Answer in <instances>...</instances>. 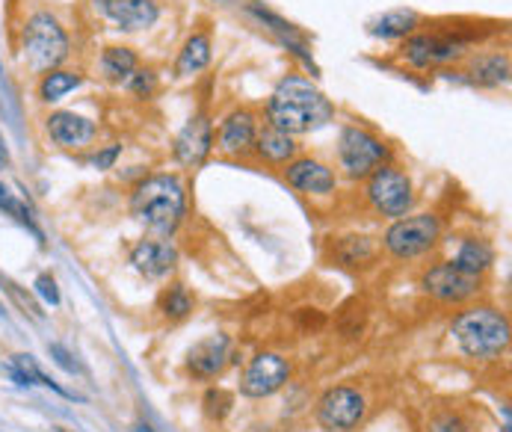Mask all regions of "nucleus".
I'll list each match as a JSON object with an SVG mask.
<instances>
[{
	"label": "nucleus",
	"mask_w": 512,
	"mask_h": 432,
	"mask_svg": "<svg viewBox=\"0 0 512 432\" xmlns=\"http://www.w3.org/2000/svg\"><path fill=\"white\" fill-rule=\"evenodd\" d=\"M249 12H252V15L264 24V27H270L272 33L279 36L282 39V45H288L291 51L296 54V57H302L305 63H312V54H308V47H305V42H302V36H300V30L293 27L291 21H284V18H279L276 12H270V9H264V6H258V4H249Z\"/></svg>",
	"instance_id": "19"
},
{
	"label": "nucleus",
	"mask_w": 512,
	"mask_h": 432,
	"mask_svg": "<svg viewBox=\"0 0 512 432\" xmlns=\"http://www.w3.org/2000/svg\"><path fill=\"white\" fill-rule=\"evenodd\" d=\"M12 376H15L18 386H45V388H54L56 394H66L51 376L42 374L39 365L33 362V355H12Z\"/></svg>",
	"instance_id": "27"
},
{
	"label": "nucleus",
	"mask_w": 512,
	"mask_h": 432,
	"mask_svg": "<svg viewBox=\"0 0 512 432\" xmlns=\"http://www.w3.org/2000/svg\"><path fill=\"white\" fill-rule=\"evenodd\" d=\"M130 263L146 279H163V275H169L175 270L178 252L169 243H160V240H142L130 252Z\"/></svg>",
	"instance_id": "15"
},
{
	"label": "nucleus",
	"mask_w": 512,
	"mask_h": 432,
	"mask_svg": "<svg viewBox=\"0 0 512 432\" xmlns=\"http://www.w3.org/2000/svg\"><path fill=\"white\" fill-rule=\"evenodd\" d=\"M258 137V122L249 110H234L225 122L220 125L217 134V149L222 154H246L249 149H255Z\"/></svg>",
	"instance_id": "16"
},
{
	"label": "nucleus",
	"mask_w": 512,
	"mask_h": 432,
	"mask_svg": "<svg viewBox=\"0 0 512 432\" xmlns=\"http://www.w3.org/2000/svg\"><path fill=\"white\" fill-rule=\"evenodd\" d=\"M450 332L456 334L462 353L471 358H495L509 344V323L504 314H497L492 308L462 311L454 320V326H450Z\"/></svg>",
	"instance_id": "3"
},
{
	"label": "nucleus",
	"mask_w": 512,
	"mask_h": 432,
	"mask_svg": "<svg viewBox=\"0 0 512 432\" xmlns=\"http://www.w3.org/2000/svg\"><path fill=\"white\" fill-rule=\"evenodd\" d=\"M391 158V149L383 139L364 128H343L338 139V160L341 170L350 178H371L379 166H385Z\"/></svg>",
	"instance_id": "5"
},
{
	"label": "nucleus",
	"mask_w": 512,
	"mask_h": 432,
	"mask_svg": "<svg viewBox=\"0 0 512 432\" xmlns=\"http://www.w3.org/2000/svg\"><path fill=\"white\" fill-rule=\"evenodd\" d=\"M47 353H51V355H54V362H56L59 367H63V370H68V374H75V370H77V365L71 362V355L66 353V346L51 344V346H47Z\"/></svg>",
	"instance_id": "33"
},
{
	"label": "nucleus",
	"mask_w": 512,
	"mask_h": 432,
	"mask_svg": "<svg viewBox=\"0 0 512 432\" xmlns=\"http://www.w3.org/2000/svg\"><path fill=\"white\" fill-rule=\"evenodd\" d=\"M210 63V39L205 33H193L189 39L184 42L181 54H178V63H175V75L178 77H193L199 75L201 68Z\"/></svg>",
	"instance_id": "20"
},
{
	"label": "nucleus",
	"mask_w": 512,
	"mask_h": 432,
	"mask_svg": "<svg viewBox=\"0 0 512 432\" xmlns=\"http://www.w3.org/2000/svg\"><path fill=\"white\" fill-rule=\"evenodd\" d=\"M424 291L442 299V303H462V299H471L480 291V279L471 273H462L454 263H438L424 275Z\"/></svg>",
	"instance_id": "11"
},
{
	"label": "nucleus",
	"mask_w": 512,
	"mask_h": 432,
	"mask_svg": "<svg viewBox=\"0 0 512 432\" xmlns=\"http://www.w3.org/2000/svg\"><path fill=\"white\" fill-rule=\"evenodd\" d=\"M56 432H66V429H56Z\"/></svg>",
	"instance_id": "36"
},
{
	"label": "nucleus",
	"mask_w": 512,
	"mask_h": 432,
	"mask_svg": "<svg viewBox=\"0 0 512 432\" xmlns=\"http://www.w3.org/2000/svg\"><path fill=\"white\" fill-rule=\"evenodd\" d=\"M255 149H258L261 158L270 160V163H288L293 154H296V142H293L291 134H284V130L270 125L264 130H258Z\"/></svg>",
	"instance_id": "22"
},
{
	"label": "nucleus",
	"mask_w": 512,
	"mask_h": 432,
	"mask_svg": "<svg viewBox=\"0 0 512 432\" xmlns=\"http://www.w3.org/2000/svg\"><path fill=\"white\" fill-rule=\"evenodd\" d=\"M137 220L158 234H172L184 216V187L175 175H151L130 196Z\"/></svg>",
	"instance_id": "2"
},
{
	"label": "nucleus",
	"mask_w": 512,
	"mask_h": 432,
	"mask_svg": "<svg viewBox=\"0 0 512 432\" xmlns=\"http://www.w3.org/2000/svg\"><path fill=\"white\" fill-rule=\"evenodd\" d=\"M139 68L137 54L130 47H107L101 57V71L107 80L113 83H128V77Z\"/></svg>",
	"instance_id": "25"
},
{
	"label": "nucleus",
	"mask_w": 512,
	"mask_h": 432,
	"mask_svg": "<svg viewBox=\"0 0 512 432\" xmlns=\"http://www.w3.org/2000/svg\"><path fill=\"white\" fill-rule=\"evenodd\" d=\"M438 234H442V225H438L433 213L406 216V220H397L385 231V249L394 258L409 261V258L424 255V252H430L435 246Z\"/></svg>",
	"instance_id": "6"
},
{
	"label": "nucleus",
	"mask_w": 512,
	"mask_h": 432,
	"mask_svg": "<svg viewBox=\"0 0 512 432\" xmlns=\"http://www.w3.org/2000/svg\"><path fill=\"white\" fill-rule=\"evenodd\" d=\"M284 178H288V184L293 190H300V193H308V196H329L332 190H335V172L312 158L291 160L288 170H284Z\"/></svg>",
	"instance_id": "14"
},
{
	"label": "nucleus",
	"mask_w": 512,
	"mask_h": 432,
	"mask_svg": "<svg viewBox=\"0 0 512 432\" xmlns=\"http://www.w3.org/2000/svg\"><path fill=\"white\" fill-rule=\"evenodd\" d=\"M6 163H9V149H6L4 134H0V166H6Z\"/></svg>",
	"instance_id": "35"
},
{
	"label": "nucleus",
	"mask_w": 512,
	"mask_h": 432,
	"mask_svg": "<svg viewBox=\"0 0 512 432\" xmlns=\"http://www.w3.org/2000/svg\"><path fill=\"white\" fill-rule=\"evenodd\" d=\"M95 6L122 30H146L160 15L154 0H95Z\"/></svg>",
	"instance_id": "13"
},
{
	"label": "nucleus",
	"mask_w": 512,
	"mask_h": 432,
	"mask_svg": "<svg viewBox=\"0 0 512 432\" xmlns=\"http://www.w3.org/2000/svg\"><path fill=\"white\" fill-rule=\"evenodd\" d=\"M193 303H189V296L184 293V287H172L169 293L163 296V314L166 317H187Z\"/></svg>",
	"instance_id": "29"
},
{
	"label": "nucleus",
	"mask_w": 512,
	"mask_h": 432,
	"mask_svg": "<svg viewBox=\"0 0 512 432\" xmlns=\"http://www.w3.org/2000/svg\"><path fill=\"white\" fill-rule=\"evenodd\" d=\"M213 146V128L205 116H196L175 139V158L184 166H199Z\"/></svg>",
	"instance_id": "18"
},
{
	"label": "nucleus",
	"mask_w": 512,
	"mask_h": 432,
	"mask_svg": "<svg viewBox=\"0 0 512 432\" xmlns=\"http://www.w3.org/2000/svg\"><path fill=\"white\" fill-rule=\"evenodd\" d=\"M332 113H335L332 101L305 77H284L267 104L270 125L291 137L323 128Z\"/></svg>",
	"instance_id": "1"
},
{
	"label": "nucleus",
	"mask_w": 512,
	"mask_h": 432,
	"mask_svg": "<svg viewBox=\"0 0 512 432\" xmlns=\"http://www.w3.org/2000/svg\"><path fill=\"white\" fill-rule=\"evenodd\" d=\"M36 293H39L45 303L59 305V291H56V282L51 275H39V279H36Z\"/></svg>",
	"instance_id": "32"
},
{
	"label": "nucleus",
	"mask_w": 512,
	"mask_h": 432,
	"mask_svg": "<svg viewBox=\"0 0 512 432\" xmlns=\"http://www.w3.org/2000/svg\"><path fill=\"white\" fill-rule=\"evenodd\" d=\"M468 75L480 87H501L509 80V57L507 54H480L471 59Z\"/></svg>",
	"instance_id": "21"
},
{
	"label": "nucleus",
	"mask_w": 512,
	"mask_h": 432,
	"mask_svg": "<svg viewBox=\"0 0 512 432\" xmlns=\"http://www.w3.org/2000/svg\"><path fill=\"white\" fill-rule=\"evenodd\" d=\"M229 350H231V341L225 338V334H210V338L199 341L193 350H189L187 367L193 370V376L210 379L225 367V362H229Z\"/></svg>",
	"instance_id": "17"
},
{
	"label": "nucleus",
	"mask_w": 512,
	"mask_h": 432,
	"mask_svg": "<svg viewBox=\"0 0 512 432\" xmlns=\"http://www.w3.org/2000/svg\"><path fill=\"white\" fill-rule=\"evenodd\" d=\"M0 211H6L9 216H12V220H15L18 225H24V228H30V231L36 234V237H39L42 240V231H39V228H36V222H33V216H30V211L27 208H24L21 205V201L15 199V196H12L9 193V190L4 187V184H0Z\"/></svg>",
	"instance_id": "28"
},
{
	"label": "nucleus",
	"mask_w": 512,
	"mask_h": 432,
	"mask_svg": "<svg viewBox=\"0 0 512 432\" xmlns=\"http://www.w3.org/2000/svg\"><path fill=\"white\" fill-rule=\"evenodd\" d=\"M418 27V15L412 9H394L371 21V33L383 36V39H406Z\"/></svg>",
	"instance_id": "23"
},
{
	"label": "nucleus",
	"mask_w": 512,
	"mask_h": 432,
	"mask_svg": "<svg viewBox=\"0 0 512 432\" xmlns=\"http://www.w3.org/2000/svg\"><path fill=\"white\" fill-rule=\"evenodd\" d=\"M367 201L383 216H406L415 201L409 175L400 172L397 166H391V163L379 166V170L367 178Z\"/></svg>",
	"instance_id": "7"
},
{
	"label": "nucleus",
	"mask_w": 512,
	"mask_h": 432,
	"mask_svg": "<svg viewBox=\"0 0 512 432\" xmlns=\"http://www.w3.org/2000/svg\"><path fill=\"white\" fill-rule=\"evenodd\" d=\"M4 284H6V293H9L12 299H15L18 308L24 311V314H30V317H36V320H45V311L33 303V296H30V293H24L21 287H18V284H12L9 279H4Z\"/></svg>",
	"instance_id": "30"
},
{
	"label": "nucleus",
	"mask_w": 512,
	"mask_h": 432,
	"mask_svg": "<svg viewBox=\"0 0 512 432\" xmlns=\"http://www.w3.org/2000/svg\"><path fill=\"white\" fill-rule=\"evenodd\" d=\"M466 54V42L454 39V36H426L412 33L400 47V57L415 68H430L438 63H454Z\"/></svg>",
	"instance_id": "9"
},
{
	"label": "nucleus",
	"mask_w": 512,
	"mask_h": 432,
	"mask_svg": "<svg viewBox=\"0 0 512 432\" xmlns=\"http://www.w3.org/2000/svg\"><path fill=\"white\" fill-rule=\"evenodd\" d=\"M291 376V367L284 362L282 355L276 353H261L252 358V365L246 367L243 382H241V391L246 397H270V394H276L284 382Z\"/></svg>",
	"instance_id": "10"
},
{
	"label": "nucleus",
	"mask_w": 512,
	"mask_h": 432,
	"mask_svg": "<svg viewBox=\"0 0 512 432\" xmlns=\"http://www.w3.org/2000/svg\"><path fill=\"white\" fill-rule=\"evenodd\" d=\"M47 137L59 149H83L95 139V122L75 110H56L47 116Z\"/></svg>",
	"instance_id": "12"
},
{
	"label": "nucleus",
	"mask_w": 512,
	"mask_h": 432,
	"mask_svg": "<svg viewBox=\"0 0 512 432\" xmlns=\"http://www.w3.org/2000/svg\"><path fill=\"white\" fill-rule=\"evenodd\" d=\"M80 83H83V77L75 75V71H63V68L45 71L42 80H39V101L54 104L59 98H66L68 92H75Z\"/></svg>",
	"instance_id": "24"
},
{
	"label": "nucleus",
	"mask_w": 512,
	"mask_h": 432,
	"mask_svg": "<svg viewBox=\"0 0 512 432\" xmlns=\"http://www.w3.org/2000/svg\"><path fill=\"white\" fill-rule=\"evenodd\" d=\"M364 417V397L355 388H332L317 406V421L329 432H350Z\"/></svg>",
	"instance_id": "8"
},
{
	"label": "nucleus",
	"mask_w": 512,
	"mask_h": 432,
	"mask_svg": "<svg viewBox=\"0 0 512 432\" xmlns=\"http://www.w3.org/2000/svg\"><path fill=\"white\" fill-rule=\"evenodd\" d=\"M21 47H24V59L33 71H45L56 68L63 59L68 57V36L59 27V21L47 12H36V15L24 24L21 33Z\"/></svg>",
	"instance_id": "4"
},
{
	"label": "nucleus",
	"mask_w": 512,
	"mask_h": 432,
	"mask_svg": "<svg viewBox=\"0 0 512 432\" xmlns=\"http://www.w3.org/2000/svg\"><path fill=\"white\" fill-rule=\"evenodd\" d=\"M118 151H122V146H110L107 151H101V154H95V166H98V170H110L113 166V160L118 158Z\"/></svg>",
	"instance_id": "34"
},
{
	"label": "nucleus",
	"mask_w": 512,
	"mask_h": 432,
	"mask_svg": "<svg viewBox=\"0 0 512 432\" xmlns=\"http://www.w3.org/2000/svg\"><path fill=\"white\" fill-rule=\"evenodd\" d=\"M492 261H495V255H492L489 246L480 243V240H468V243H462L456 261H450V263H454V267H459L462 273L480 275V273H486V270L492 267Z\"/></svg>",
	"instance_id": "26"
},
{
	"label": "nucleus",
	"mask_w": 512,
	"mask_h": 432,
	"mask_svg": "<svg viewBox=\"0 0 512 432\" xmlns=\"http://www.w3.org/2000/svg\"><path fill=\"white\" fill-rule=\"evenodd\" d=\"M128 87L134 89L137 95H142V98H148V95L154 92V87H158V80H154V71H148V68H137L134 75L128 77Z\"/></svg>",
	"instance_id": "31"
}]
</instances>
